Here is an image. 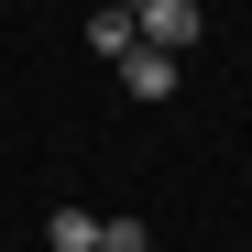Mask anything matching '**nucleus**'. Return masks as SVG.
<instances>
[{
    "label": "nucleus",
    "instance_id": "nucleus-1",
    "mask_svg": "<svg viewBox=\"0 0 252 252\" xmlns=\"http://www.w3.org/2000/svg\"><path fill=\"white\" fill-rule=\"evenodd\" d=\"M132 22H143V44H154V55H187L197 33H208V22H197V0H143Z\"/></svg>",
    "mask_w": 252,
    "mask_h": 252
},
{
    "label": "nucleus",
    "instance_id": "nucleus-2",
    "mask_svg": "<svg viewBox=\"0 0 252 252\" xmlns=\"http://www.w3.org/2000/svg\"><path fill=\"white\" fill-rule=\"evenodd\" d=\"M121 88H132V99H176V55L132 44V55H121Z\"/></svg>",
    "mask_w": 252,
    "mask_h": 252
},
{
    "label": "nucleus",
    "instance_id": "nucleus-3",
    "mask_svg": "<svg viewBox=\"0 0 252 252\" xmlns=\"http://www.w3.org/2000/svg\"><path fill=\"white\" fill-rule=\"evenodd\" d=\"M88 44H99V55H132V44H143V22L121 11V0H99V11H88Z\"/></svg>",
    "mask_w": 252,
    "mask_h": 252
},
{
    "label": "nucleus",
    "instance_id": "nucleus-4",
    "mask_svg": "<svg viewBox=\"0 0 252 252\" xmlns=\"http://www.w3.org/2000/svg\"><path fill=\"white\" fill-rule=\"evenodd\" d=\"M44 241H55V252H99V208H55Z\"/></svg>",
    "mask_w": 252,
    "mask_h": 252
},
{
    "label": "nucleus",
    "instance_id": "nucleus-5",
    "mask_svg": "<svg viewBox=\"0 0 252 252\" xmlns=\"http://www.w3.org/2000/svg\"><path fill=\"white\" fill-rule=\"evenodd\" d=\"M99 252H154V230L143 220H99Z\"/></svg>",
    "mask_w": 252,
    "mask_h": 252
}]
</instances>
